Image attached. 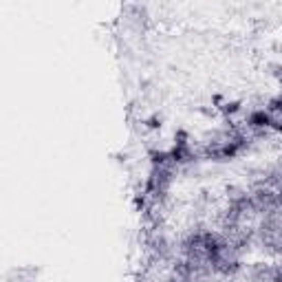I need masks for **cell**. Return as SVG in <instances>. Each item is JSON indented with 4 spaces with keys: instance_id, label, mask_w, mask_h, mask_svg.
I'll use <instances>...</instances> for the list:
<instances>
[{
    "instance_id": "1",
    "label": "cell",
    "mask_w": 282,
    "mask_h": 282,
    "mask_svg": "<svg viewBox=\"0 0 282 282\" xmlns=\"http://www.w3.org/2000/svg\"><path fill=\"white\" fill-rule=\"evenodd\" d=\"M273 122L269 110H253L249 115V126H256V128H269Z\"/></svg>"
},
{
    "instance_id": "2",
    "label": "cell",
    "mask_w": 282,
    "mask_h": 282,
    "mask_svg": "<svg viewBox=\"0 0 282 282\" xmlns=\"http://www.w3.org/2000/svg\"><path fill=\"white\" fill-rule=\"evenodd\" d=\"M223 110H225V112H236V110H238V104H227Z\"/></svg>"
}]
</instances>
